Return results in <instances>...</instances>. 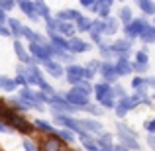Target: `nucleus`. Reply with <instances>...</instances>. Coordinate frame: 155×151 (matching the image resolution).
Wrapping results in <instances>:
<instances>
[{"instance_id":"nucleus-1","label":"nucleus","mask_w":155,"mask_h":151,"mask_svg":"<svg viewBox=\"0 0 155 151\" xmlns=\"http://www.w3.org/2000/svg\"><path fill=\"white\" fill-rule=\"evenodd\" d=\"M0 118H2V120H6L12 128L20 130V132H30V130H31V126L28 124L24 118H20L18 114H14L12 110H8L4 102H0Z\"/></svg>"},{"instance_id":"nucleus-2","label":"nucleus","mask_w":155,"mask_h":151,"mask_svg":"<svg viewBox=\"0 0 155 151\" xmlns=\"http://www.w3.org/2000/svg\"><path fill=\"white\" fill-rule=\"evenodd\" d=\"M118 133H120V140H122V143H124V147H128V149H137L140 147V143L136 141L134 130H130V128H126L124 124H120L118 126Z\"/></svg>"},{"instance_id":"nucleus-3","label":"nucleus","mask_w":155,"mask_h":151,"mask_svg":"<svg viewBox=\"0 0 155 151\" xmlns=\"http://www.w3.org/2000/svg\"><path fill=\"white\" fill-rule=\"evenodd\" d=\"M65 100H67L73 108H87V106H88V96L81 94V92L75 90V88H73L71 92H67V94H65Z\"/></svg>"},{"instance_id":"nucleus-4","label":"nucleus","mask_w":155,"mask_h":151,"mask_svg":"<svg viewBox=\"0 0 155 151\" xmlns=\"http://www.w3.org/2000/svg\"><path fill=\"white\" fill-rule=\"evenodd\" d=\"M147 28L149 26L143 22V20H134L132 24H128V26H126V34H128V35H141L145 30H147Z\"/></svg>"},{"instance_id":"nucleus-5","label":"nucleus","mask_w":155,"mask_h":151,"mask_svg":"<svg viewBox=\"0 0 155 151\" xmlns=\"http://www.w3.org/2000/svg\"><path fill=\"white\" fill-rule=\"evenodd\" d=\"M55 120L59 122V124H63V126H67L69 130H75V132H79V133H83L84 130H81V126H79V122H75L71 116H65V114H57L55 116Z\"/></svg>"},{"instance_id":"nucleus-6","label":"nucleus","mask_w":155,"mask_h":151,"mask_svg":"<svg viewBox=\"0 0 155 151\" xmlns=\"http://www.w3.org/2000/svg\"><path fill=\"white\" fill-rule=\"evenodd\" d=\"M79 126H81V130H84V132H92V133L102 132V126H100V122H96V120H81Z\"/></svg>"},{"instance_id":"nucleus-7","label":"nucleus","mask_w":155,"mask_h":151,"mask_svg":"<svg viewBox=\"0 0 155 151\" xmlns=\"http://www.w3.org/2000/svg\"><path fill=\"white\" fill-rule=\"evenodd\" d=\"M41 151H61V141L57 137H47L41 143Z\"/></svg>"},{"instance_id":"nucleus-8","label":"nucleus","mask_w":155,"mask_h":151,"mask_svg":"<svg viewBox=\"0 0 155 151\" xmlns=\"http://www.w3.org/2000/svg\"><path fill=\"white\" fill-rule=\"evenodd\" d=\"M20 8H22V10L26 12V16H28V18H31V20H38V18H39V16H38V12H35L34 2H26V0H22V2H20Z\"/></svg>"},{"instance_id":"nucleus-9","label":"nucleus","mask_w":155,"mask_h":151,"mask_svg":"<svg viewBox=\"0 0 155 151\" xmlns=\"http://www.w3.org/2000/svg\"><path fill=\"white\" fill-rule=\"evenodd\" d=\"M100 71H102V75L106 77V80H116V77H118V73H116V65H112V63H104Z\"/></svg>"},{"instance_id":"nucleus-10","label":"nucleus","mask_w":155,"mask_h":151,"mask_svg":"<svg viewBox=\"0 0 155 151\" xmlns=\"http://www.w3.org/2000/svg\"><path fill=\"white\" fill-rule=\"evenodd\" d=\"M140 100H141L140 96H124V98L120 100V106L126 110V112H128V110L136 108V106H137V102H140Z\"/></svg>"},{"instance_id":"nucleus-11","label":"nucleus","mask_w":155,"mask_h":151,"mask_svg":"<svg viewBox=\"0 0 155 151\" xmlns=\"http://www.w3.org/2000/svg\"><path fill=\"white\" fill-rule=\"evenodd\" d=\"M92 88H94V94H96V98H98V100H104L106 96L112 92V88H110L106 83H100V84H96V87H92Z\"/></svg>"},{"instance_id":"nucleus-12","label":"nucleus","mask_w":155,"mask_h":151,"mask_svg":"<svg viewBox=\"0 0 155 151\" xmlns=\"http://www.w3.org/2000/svg\"><path fill=\"white\" fill-rule=\"evenodd\" d=\"M130 71H132V65L128 63V59H126V57H120L118 63H116V73L118 75H128Z\"/></svg>"},{"instance_id":"nucleus-13","label":"nucleus","mask_w":155,"mask_h":151,"mask_svg":"<svg viewBox=\"0 0 155 151\" xmlns=\"http://www.w3.org/2000/svg\"><path fill=\"white\" fill-rule=\"evenodd\" d=\"M45 71L49 73L51 77H55V79H59V77L63 75V69H61V65L53 63V61H47V63H45Z\"/></svg>"},{"instance_id":"nucleus-14","label":"nucleus","mask_w":155,"mask_h":151,"mask_svg":"<svg viewBox=\"0 0 155 151\" xmlns=\"http://www.w3.org/2000/svg\"><path fill=\"white\" fill-rule=\"evenodd\" d=\"M69 49L73 53H83V51H88V45L83 43L81 39H71V41H69Z\"/></svg>"},{"instance_id":"nucleus-15","label":"nucleus","mask_w":155,"mask_h":151,"mask_svg":"<svg viewBox=\"0 0 155 151\" xmlns=\"http://www.w3.org/2000/svg\"><path fill=\"white\" fill-rule=\"evenodd\" d=\"M14 51H16V55H18V59L22 61V63H28V61H30V57H28L26 49H24V45L20 41H14Z\"/></svg>"},{"instance_id":"nucleus-16","label":"nucleus","mask_w":155,"mask_h":151,"mask_svg":"<svg viewBox=\"0 0 155 151\" xmlns=\"http://www.w3.org/2000/svg\"><path fill=\"white\" fill-rule=\"evenodd\" d=\"M57 30L61 31L63 35H67V38H71L73 34H75V28L71 26V24H67V22H59V26H57Z\"/></svg>"},{"instance_id":"nucleus-17","label":"nucleus","mask_w":155,"mask_h":151,"mask_svg":"<svg viewBox=\"0 0 155 151\" xmlns=\"http://www.w3.org/2000/svg\"><path fill=\"white\" fill-rule=\"evenodd\" d=\"M69 77H81V79H84V73H87V69L79 67V65H71V67L67 69Z\"/></svg>"},{"instance_id":"nucleus-18","label":"nucleus","mask_w":155,"mask_h":151,"mask_svg":"<svg viewBox=\"0 0 155 151\" xmlns=\"http://www.w3.org/2000/svg\"><path fill=\"white\" fill-rule=\"evenodd\" d=\"M92 22L91 20H87V18H83V16H79V20H77V28H79L81 31H91L92 30Z\"/></svg>"},{"instance_id":"nucleus-19","label":"nucleus","mask_w":155,"mask_h":151,"mask_svg":"<svg viewBox=\"0 0 155 151\" xmlns=\"http://www.w3.org/2000/svg\"><path fill=\"white\" fill-rule=\"evenodd\" d=\"M57 20H59V22H67V20H79V14H77L75 10H65V12H61L59 16H57Z\"/></svg>"},{"instance_id":"nucleus-20","label":"nucleus","mask_w":155,"mask_h":151,"mask_svg":"<svg viewBox=\"0 0 155 151\" xmlns=\"http://www.w3.org/2000/svg\"><path fill=\"white\" fill-rule=\"evenodd\" d=\"M51 39H53V43H55V47H59V49H69V41H65L63 35L53 34V35H51Z\"/></svg>"},{"instance_id":"nucleus-21","label":"nucleus","mask_w":155,"mask_h":151,"mask_svg":"<svg viewBox=\"0 0 155 151\" xmlns=\"http://www.w3.org/2000/svg\"><path fill=\"white\" fill-rule=\"evenodd\" d=\"M110 49L116 51V53H126V51L130 49V41H124V39H122V41H116Z\"/></svg>"},{"instance_id":"nucleus-22","label":"nucleus","mask_w":155,"mask_h":151,"mask_svg":"<svg viewBox=\"0 0 155 151\" xmlns=\"http://www.w3.org/2000/svg\"><path fill=\"white\" fill-rule=\"evenodd\" d=\"M34 6H35V12H38V16H43V18H49V10H47V6L43 2H34Z\"/></svg>"},{"instance_id":"nucleus-23","label":"nucleus","mask_w":155,"mask_h":151,"mask_svg":"<svg viewBox=\"0 0 155 151\" xmlns=\"http://www.w3.org/2000/svg\"><path fill=\"white\" fill-rule=\"evenodd\" d=\"M116 31H118V22H116V20H114V18H110L108 22H106L104 34H110V35H112V34H116Z\"/></svg>"},{"instance_id":"nucleus-24","label":"nucleus","mask_w":155,"mask_h":151,"mask_svg":"<svg viewBox=\"0 0 155 151\" xmlns=\"http://www.w3.org/2000/svg\"><path fill=\"white\" fill-rule=\"evenodd\" d=\"M8 24H10V28H12V31H14V34H18V35H22V34H24V26L18 22V20L10 18V20H8Z\"/></svg>"},{"instance_id":"nucleus-25","label":"nucleus","mask_w":155,"mask_h":151,"mask_svg":"<svg viewBox=\"0 0 155 151\" xmlns=\"http://www.w3.org/2000/svg\"><path fill=\"white\" fill-rule=\"evenodd\" d=\"M141 39L147 41V43H153L155 41V28H147V30L141 34Z\"/></svg>"},{"instance_id":"nucleus-26","label":"nucleus","mask_w":155,"mask_h":151,"mask_svg":"<svg viewBox=\"0 0 155 151\" xmlns=\"http://www.w3.org/2000/svg\"><path fill=\"white\" fill-rule=\"evenodd\" d=\"M140 8L145 12V14H155V4H153V2H147V0H141V2H140Z\"/></svg>"},{"instance_id":"nucleus-27","label":"nucleus","mask_w":155,"mask_h":151,"mask_svg":"<svg viewBox=\"0 0 155 151\" xmlns=\"http://www.w3.org/2000/svg\"><path fill=\"white\" fill-rule=\"evenodd\" d=\"M110 8H112V2H98V14L100 16H108Z\"/></svg>"},{"instance_id":"nucleus-28","label":"nucleus","mask_w":155,"mask_h":151,"mask_svg":"<svg viewBox=\"0 0 155 151\" xmlns=\"http://www.w3.org/2000/svg\"><path fill=\"white\" fill-rule=\"evenodd\" d=\"M35 126H38V128H41V130H45V132H49V133H53V136H57V130H55V128H51V126H49V124H45V122L35 120Z\"/></svg>"},{"instance_id":"nucleus-29","label":"nucleus","mask_w":155,"mask_h":151,"mask_svg":"<svg viewBox=\"0 0 155 151\" xmlns=\"http://www.w3.org/2000/svg\"><path fill=\"white\" fill-rule=\"evenodd\" d=\"M100 102H102V106H104V108H116V102H114V98H112V92H110V94L108 96H106V98L104 100H100Z\"/></svg>"},{"instance_id":"nucleus-30","label":"nucleus","mask_w":155,"mask_h":151,"mask_svg":"<svg viewBox=\"0 0 155 151\" xmlns=\"http://www.w3.org/2000/svg\"><path fill=\"white\" fill-rule=\"evenodd\" d=\"M0 83H2V87L6 88V90H14V88H16V83L10 80V79H0Z\"/></svg>"},{"instance_id":"nucleus-31","label":"nucleus","mask_w":155,"mask_h":151,"mask_svg":"<svg viewBox=\"0 0 155 151\" xmlns=\"http://www.w3.org/2000/svg\"><path fill=\"white\" fill-rule=\"evenodd\" d=\"M57 136H61L63 140H67V141H73V140H75V136H73L71 130H63V132H57Z\"/></svg>"},{"instance_id":"nucleus-32","label":"nucleus","mask_w":155,"mask_h":151,"mask_svg":"<svg viewBox=\"0 0 155 151\" xmlns=\"http://www.w3.org/2000/svg\"><path fill=\"white\" fill-rule=\"evenodd\" d=\"M92 30L91 31H94V34H100V31H104V28H106V24L104 22H92Z\"/></svg>"},{"instance_id":"nucleus-33","label":"nucleus","mask_w":155,"mask_h":151,"mask_svg":"<svg viewBox=\"0 0 155 151\" xmlns=\"http://www.w3.org/2000/svg\"><path fill=\"white\" fill-rule=\"evenodd\" d=\"M137 63H140V65H147V53H145V51H137Z\"/></svg>"},{"instance_id":"nucleus-34","label":"nucleus","mask_w":155,"mask_h":151,"mask_svg":"<svg viewBox=\"0 0 155 151\" xmlns=\"http://www.w3.org/2000/svg\"><path fill=\"white\" fill-rule=\"evenodd\" d=\"M57 26H59V22H55V20H51V18H47V30L51 31V35L55 34V30H57Z\"/></svg>"},{"instance_id":"nucleus-35","label":"nucleus","mask_w":155,"mask_h":151,"mask_svg":"<svg viewBox=\"0 0 155 151\" xmlns=\"http://www.w3.org/2000/svg\"><path fill=\"white\" fill-rule=\"evenodd\" d=\"M120 16H122V20H124L126 24H128V22H132V12H130V8H124Z\"/></svg>"},{"instance_id":"nucleus-36","label":"nucleus","mask_w":155,"mask_h":151,"mask_svg":"<svg viewBox=\"0 0 155 151\" xmlns=\"http://www.w3.org/2000/svg\"><path fill=\"white\" fill-rule=\"evenodd\" d=\"M87 69H88V71H98V69H102V65H100L98 61H91Z\"/></svg>"},{"instance_id":"nucleus-37","label":"nucleus","mask_w":155,"mask_h":151,"mask_svg":"<svg viewBox=\"0 0 155 151\" xmlns=\"http://www.w3.org/2000/svg\"><path fill=\"white\" fill-rule=\"evenodd\" d=\"M24 149H26V151H35V147L31 145L30 140H24Z\"/></svg>"},{"instance_id":"nucleus-38","label":"nucleus","mask_w":155,"mask_h":151,"mask_svg":"<svg viewBox=\"0 0 155 151\" xmlns=\"http://www.w3.org/2000/svg\"><path fill=\"white\" fill-rule=\"evenodd\" d=\"M87 110H88V112H92V114H96V116H100V114H102V110H100V108H94V106H91V104L87 106Z\"/></svg>"},{"instance_id":"nucleus-39","label":"nucleus","mask_w":155,"mask_h":151,"mask_svg":"<svg viewBox=\"0 0 155 151\" xmlns=\"http://www.w3.org/2000/svg\"><path fill=\"white\" fill-rule=\"evenodd\" d=\"M2 8H4V10H10V8H14V2H10V0H4V2H2Z\"/></svg>"},{"instance_id":"nucleus-40","label":"nucleus","mask_w":155,"mask_h":151,"mask_svg":"<svg viewBox=\"0 0 155 151\" xmlns=\"http://www.w3.org/2000/svg\"><path fill=\"white\" fill-rule=\"evenodd\" d=\"M112 94H118V96H122V98H124V90H122V87H116V88H114V90H112Z\"/></svg>"},{"instance_id":"nucleus-41","label":"nucleus","mask_w":155,"mask_h":151,"mask_svg":"<svg viewBox=\"0 0 155 151\" xmlns=\"http://www.w3.org/2000/svg\"><path fill=\"white\" fill-rule=\"evenodd\" d=\"M16 83H20V84H26V83H28V79L22 75V73H20V75H18V79H16Z\"/></svg>"},{"instance_id":"nucleus-42","label":"nucleus","mask_w":155,"mask_h":151,"mask_svg":"<svg viewBox=\"0 0 155 151\" xmlns=\"http://www.w3.org/2000/svg\"><path fill=\"white\" fill-rule=\"evenodd\" d=\"M143 83H145L143 79H134V83H132V84H134V87L137 88V87H143Z\"/></svg>"},{"instance_id":"nucleus-43","label":"nucleus","mask_w":155,"mask_h":151,"mask_svg":"<svg viewBox=\"0 0 155 151\" xmlns=\"http://www.w3.org/2000/svg\"><path fill=\"white\" fill-rule=\"evenodd\" d=\"M145 130H149V132H153V130H155V120L147 122V124H145Z\"/></svg>"},{"instance_id":"nucleus-44","label":"nucleus","mask_w":155,"mask_h":151,"mask_svg":"<svg viewBox=\"0 0 155 151\" xmlns=\"http://www.w3.org/2000/svg\"><path fill=\"white\" fill-rule=\"evenodd\" d=\"M134 69H136L137 73H143L145 71V65H140V63H137V65H134Z\"/></svg>"},{"instance_id":"nucleus-45","label":"nucleus","mask_w":155,"mask_h":151,"mask_svg":"<svg viewBox=\"0 0 155 151\" xmlns=\"http://www.w3.org/2000/svg\"><path fill=\"white\" fill-rule=\"evenodd\" d=\"M116 112H118V116H126V110L122 106H116Z\"/></svg>"},{"instance_id":"nucleus-46","label":"nucleus","mask_w":155,"mask_h":151,"mask_svg":"<svg viewBox=\"0 0 155 151\" xmlns=\"http://www.w3.org/2000/svg\"><path fill=\"white\" fill-rule=\"evenodd\" d=\"M147 143H149V145H151V147L155 149V136H149V137H147Z\"/></svg>"},{"instance_id":"nucleus-47","label":"nucleus","mask_w":155,"mask_h":151,"mask_svg":"<svg viewBox=\"0 0 155 151\" xmlns=\"http://www.w3.org/2000/svg\"><path fill=\"white\" fill-rule=\"evenodd\" d=\"M0 34H2V35H10V30H6L4 26H0Z\"/></svg>"},{"instance_id":"nucleus-48","label":"nucleus","mask_w":155,"mask_h":151,"mask_svg":"<svg viewBox=\"0 0 155 151\" xmlns=\"http://www.w3.org/2000/svg\"><path fill=\"white\" fill-rule=\"evenodd\" d=\"M83 6H94V2H91V0H83Z\"/></svg>"},{"instance_id":"nucleus-49","label":"nucleus","mask_w":155,"mask_h":151,"mask_svg":"<svg viewBox=\"0 0 155 151\" xmlns=\"http://www.w3.org/2000/svg\"><path fill=\"white\" fill-rule=\"evenodd\" d=\"M116 151H128V147H124V145H116Z\"/></svg>"},{"instance_id":"nucleus-50","label":"nucleus","mask_w":155,"mask_h":151,"mask_svg":"<svg viewBox=\"0 0 155 151\" xmlns=\"http://www.w3.org/2000/svg\"><path fill=\"white\" fill-rule=\"evenodd\" d=\"M0 132H4V126L2 124H0Z\"/></svg>"}]
</instances>
